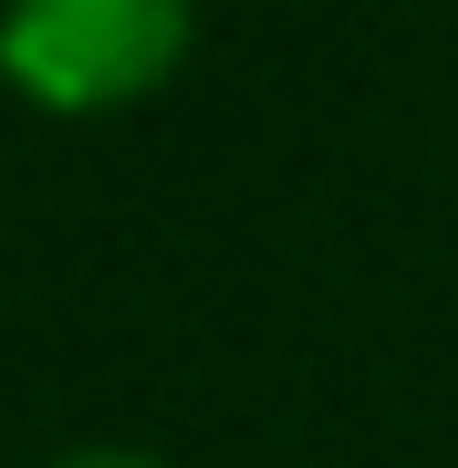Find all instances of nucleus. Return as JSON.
<instances>
[{"instance_id": "f03ea898", "label": "nucleus", "mask_w": 458, "mask_h": 468, "mask_svg": "<svg viewBox=\"0 0 458 468\" xmlns=\"http://www.w3.org/2000/svg\"><path fill=\"white\" fill-rule=\"evenodd\" d=\"M52 468H167V458H146V448H63Z\"/></svg>"}, {"instance_id": "f257e3e1", "label": "nucleus", "mask_w": 458, "mask_h": 468, "mask_svg": "<svg viewBox=\"0 0 458 468\" xmlns=\"http://www.w3.org/2000/svg\"><path fill=\"white\" fill-rule=\"evenodd\" d=\"M198 11L187 0H11L0 11V73L52 115L136 104L187 63Z\"/></svg>"}]
</instances>
